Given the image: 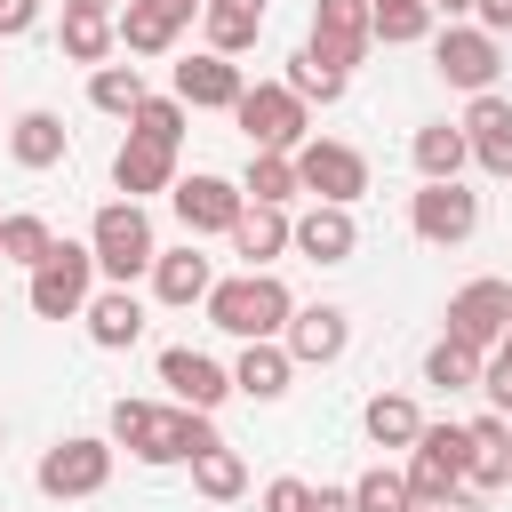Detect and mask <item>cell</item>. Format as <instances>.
Masks as SVG:
<instances>
[{
  "label": "cell",
  "mask_w": 512,
  "mask_h": 512,
  "mask_svg": "<svg viewBox=\"0 0 512 512\" xmlns=\"http://www.w3.org/2000/svg\"><path fill=\"white\" fill-rule=\"evenodd\" d=\"M32 480H40V496H56V504H64V496H96V488L112 480V440H88V432H80V440H56Z\"/></svg>",
  "instance_id": "obj_8"
},
{
  "label": "cell",
  "mask_w": 512,
  "mask_h": 512,
  "mask_svg": "<svg viewBox=\"0 0 512 512\" xmlns=\"http://www.w3.org/2000/svg\"><path fill=\"white\" fill-rule=\"evenodd\" d=\"M88 296H96V248L56 240V256L32 272V312H40V320H80Z\"/></svg>",
  "instance_id": "obj_6"
},
{
  "label": "cell",
  "mask_w": 512,
  "mask_h": 512,
  "mask_svg": "<svg viewBox=\"0 0 512 512\" xmlns=\"http://www.w3.org/2000/svg\"><path fill=\"white\" fill-rule=\"evenodd\" d=\"M296 184H304L312 200H328V208H352V200L368 192V160H360L352 144H336V136H312V144L296 152Z\"/></svg>",
  "instance_id": "obj_7"
},
{
  "label": "cell",
  "mask_w": 512,
  "mask_h": 512,
  "mask_svg": "<svg viewBox=\"0 0 512 512\" xmlns=\"http://www.w3.org/2000/svg\"><path fill=\"white\" fill-rule=\"evenodd\" d=\"M112 184L144 208V192H176V144H152V136H136L128 128V144L112 152Z\"/></svg>",
  "instance_id": "obj_17"
},
{
  "label": "cell",
  "mask_w": 512,
  "mask_h": 512,
  "mask_svg": "<svg viewBox=\"0 0 512 512\" xmlns=\"http://www.w3.org/2000/svg\"><path fill=\"white\" fill-rule=\"evenodd\" d=\"M64 144H72V136H64L56 112H24V120L8 128V160H16V168H56Z\"/></svg>",
  "instance_id": "obj_26"
},
{
  "label": "cell",
  "mask_w": 512,
  "mask_h": 512,
  "mask_svg": "<svg viewBox=\"0 0 512 512\" xmlns=\"http://www.w3.org/2000/svg\"><path fill=\"white\" fill-rule=\"evenodd\" d=\"M112 440L136 464H192V456L224 448L200 408H160V400H112Z\"/></svg>",
  "instance_id": "obj_1"
},
{
  "label": "cell",
  "mask_w": 512,
  "mask_h": 512,
  "mask_svg": "<svg viewBox=\"0 0 512 512\" xmlns=\"http://www.w3.org/2000/svg\"><path fill=\"white\" fill-rule=\"evenodd\" d=\"M288 88H296L304 104H336V96H344V72H328L312 48H296V56H288Z\"/></svg>",
  "instance_id": "obj_37"
},
{
  "label": "cell",
  "mask_w": 512,
  "mask_h": 512,
  "mask_svg": "<svg viewBox=\"0 0 512 512\" xmlns=\"http://www.w3.org/2000/svg\"><path fill=\"white\" fill-rule=\"evenodd\" d=\"M360 424H368V440H376V448H416V440H424V416H416V400H408V392H376Z\"/></svg>",
  "instance_id": "obj_30"
},
{
  "label": "cell",
  "mask_w": 512,
  "mask_h": 512,
  "mask_svg": "<svg viewBox=\"0 0 512 512\" xmlns=\"http://www.w3.org/2000/svg\"><path fill=\"white\" fill-rule=\"evenodd\" d=\"M80 320H88V336H96V344H104V352H128V344H136V336H144V304H136V296H128V288H96V296H88V312H80Z\"/></svg>",
  "instance_id": "obj_23"
},
{
  "label": "cell",
  "mask_w": 512,
  "mask_h": 512,
  "mask_svg": "<svg viewBox=\"0 0 512 512\" xmlns=\"http://www.w3.org/2000/svg\"><path fill=\"white\" fill-rule=\"evenodd\" d=\"M192 488H200L208 504H232V496L248 488V464H240V448H208V456H192Z\"/></svg>",
  "instance_id": "obj_33"
},
{
  "label": "cell",
  "mask_w": 512,
  "mask_h": 512,
  "mask_svg": "<svg viewBox=\"0 0 512 512\" xmlns=\"http://www.w3.org/2000/svg\"><path fill=\"white\" fill-rule=\"evenodd\" d=\"M416 168H424V184H456L464 176V160H472V144H464V128H448V120H432V128H416Z\"/></svg>",
  "instance_id": "obj_27"
},
{
  "label": "cell",
  "mask_w": 512,
  "mask_h": 512,
  "mask_svg": "<svg viewBox=\"0 0 512 512\" xmlns=\"http://www.w3.org/2000/svg\"><path fill=\"white\" fill-rule=\"evenodd\" d=\"M504 320H512V288L504 280H472L448 296V336L472 344V352H496L504 344Z\"/></svg>",
  "instance_id": "obj_13"
},
{
  "label": "cell",
  "mask_w": 512,
  "mask_h": 512,
  "mask_svg": "<svg viewBox=\"0 0 512 512\" xmlns=\"http://www.w3.org/2000/svg\"><path fill=\"white\" fill-rule=\"evenodd\" d=\"M480 392L496 400V416H512V352H504V344L488 352V368H480Z\"/></svg>",
  "instance_id": "obj_40"
},
{
  "label": "cell",
  "mask_w": 512,
  "mask_h": 512,
  "mask_svg": "<svg viewBox=\"0 0 512 512\" xmlns=\"http://www.w3.org/2000/svg\"><path fill=\"white\" fill-rule=\"evenodd\" d=\"M288 248H296L288 208H256L248 200V216L232 224V256H248V272H272V256H288Z\"/></svg>",
  "instance_id": "obj_21"
},
{
  "label": "cell",
  "mask_w": 512,
  "mask_h": 512,
  "mask_svg": "<svg viewBox=\"0 0 512 512\" xmlns=\"http://www.w3.org/2000/svg\"><path fill=\"white\" fill-rule=\"evenodd\" d=\"M280 344H288L296 368H328V360H344V344H352V312H344V304H304Z\"/></svg>",
  "instance_id": "obj_15"
},
{
  "label": "cell",
  "mask_w": 512,
  "mask_h": 512,
  "mask_svg": "<svg viewBox=\"0 0 512 512\" xmlns=\"http://www.w3.org/2000/svg\"><path fill=\"white\" fill-rule=\"evenodd\" d=\"M160 384L176 392V408H200V416H216V408L232 400V368H216V360L192 352V344H168V352H160Z\"/></svg>",
  "instance_id": "obj_14"
},
{
  "label": "cell",
  "mask_w": 512,
  "mask_h": 512,
  "mask_svg": "<svg viewBox=\"0 0 512 512\" xmlns=\"http://www.w3.org/2000/svg\"><path fill=\"white\" fill-rule=\"evenodd\" d=\"M240 192L256 200V208H288L304 184H296V152H248V176H240Z\"/></svg>",
  "instance_id": "obj_29"
},
{
  "label": "cell",
  "mask_w": 512,
  "mask_h": 512,
  "mask_svg": "<svg viewBox=\"0 0 512 512\" xmlns=\"http://www.w3.org/2000/svg\"><path fill=\"white\" fill-rule=\"evenodd\" d=\"M504 352H512V320H504Z\"/></svg>",
  "instance_id": "obj_48"
},
{
  "label": "cell",
  "mask_w": 512,
  "mask_h": 512,
  "mask_svg": "<svg viewBox=\"0 0 512 512\" xmlns=\"http://www.w3.org/2000/svg\"><path fill=\"white\" fill-rule=\"evenodd\" d=\"M312 512H360L352 488H312Z\"/></svg>",
  "instance_id": "obj_44"
},
{
  "label": "cell",
  "mask_w": 512,
  "mask_h": 512,
  "mask_svg": "<svg viewBox=\"0 0 512 512\" xmlns=\"http://www.w3.org/2000/svg\"><path fill=\"white\" fill-rule=\"evenodd\" d=\"M480 352L472 344H456V336H440L432 352H424V384H440V392H480Z\"/></svg>",
  "instance_id": "obj_31"
},
{
  "label": "cell",
  "mask_w": 512,
  "mask_h": 512,
  "mask_svg": "<svg viewBox=\"0 0 512 512\" xmlns=\"http://www.w3.org/2000/svg\"><path fill=\"white\" fill-rule=\"evenodd\" d=\"M88 248H96V272H104L112 288H128L136 272H152V264H160L152 216H144L136 200H104V208H96V224H88Z\"/></svg>",
  "instance_id": "obj_3"
},
{
  "label": "cell",
  "mask_w": 512,
  "mask_h": 512,
  "mask_svg": "<svg viewBox=\"0 0 512 512\" xmlns=\"http://www.w3.org/2000/svg\"><path fill=\"white\" fill-rule=\"evenodd\" d=\"M112 24H120V48H128V56H168V48L184 40L192 16H184L176 0H120Z\"/></svg>",
  "instance_id": "obj_18"
},
{
  "label": "cell",
  "mask_w": 512,
  "mask_h": 512,
  "mask_svg": "<svg viewBox=\"0 0 512 512\" xmlns=\"http://www.w3.org/2000/svg\"><path fill=\"white\" fill-rule=\"evenodd\" d=\"M352 504H360V512H416L408 472H392V464H368V472L352 480Z\"/></svg>",
  "instance_id": "obj_36"
},
{
  "label": "cell",
  "mask_w": 512,
  "mask_h": 512,
  "mask_svg": "<svg viewBox=\"0 0 512 512\" xmlns=\"http://www.w3.org/2000/svg\"><path fill=\"white\" fill-rule=\"evenodd\" d=\"M208 288H216V264L184 240V248H160V264H152V296L160 304H208Z\"/></svg>",
  "instance_id": "obj_22"
},
{
  "label": "cell",
  "mask_w": 512,
  "mask_h": 512,
  "mask_svg": "<svg viewBox=\"0 0 512 512\" xmlns=\"http://www.w3.org/2000/svg\"><path fill=\"white\" fill-rule=\"evenodd\" d=\"M64 8H104V16H112V0H64Z\"/></svg>",
  "instance_id": "obj_46"
},
{
  "label": "cell",
  "mask_w": 512,
  "mask_h": 512,
  "mask_svg": "<svg viewBox=\"0 0 512 512\" xmlns=\"http://www.w3.org/2000/svg\"><path fill=\"white\" fill-rule=\"evenodd\" d=\"M464 8H480V0H432V16H464Z\"/></svg>",
  "instance_id": "obj_45"
},
{
  "label": "cell",
  "mask_w": 512,
  "mask_h": 512,
  "mask_svg": "<svg viewBox=\"0 0 512 512\" xmlns=\"http://www.w3.org/2000/svg\"><path fill=\"white\" fill-rule=\"evenodd\" d=\"M264 512H312V488L304 480H272L264 488Z\"/></svg>",
  "instance_id": "obj_41"
},
{
  "label": "cell",
  "mask_w": 512,
  "mask_h": 512,
  "mask_svg": "<svg viewBox=\"0 0 512 512\" xmlns=\"http://www.w3.org/2000/svg\"><path fill=\"white\" fill-rule=\"evenodd\" d=\"M464 464H472V432L464 424H424V440L408 448V496L416 504H456Z\"/></svg>",
  "instance_id": "obj_5"
},
{
  "label": "cell",
  "mask_w": 512,
  "mask_h": 512,
  "mask_svg": "<svg viewBox=\"0 0 512 512\" xmlns=\"http://www.w3.org/2000/svg\"><path fill=\"white\" fill-rule=\"evenodd\" d=\"M504 480H512V456H504V448H472L464 488H480V496H488V488H504Z\"/></svg>",
  "instance_id": "obj_39"
},
{
  "label": "cell",
  "mask_w": 512,
  "mask_h": 512,
  "mask_svg": "<svg viewBox=\"0 0 512 512\" xmlns=\"http://www.w3.org/2000/svg\"><path fill=\"white\" fill-rule=\"evenodd\" d=\"M176 8H184V16H192V8H208V0H176Z\"/></svg>",
  "instance_id": "obj_47"
},
{
  "label": "cell",
  "mask_w": 512,
  "mask_h": 512,
  "mask_svg": "<svg viewBox=\"0 0 512 512\" xmlns=\"http://www.w3.org/2000/svg\"><path fill=\"white\" fill-rule=\"evenodd\" d=\"M176 224H184V240H200V232H232L240 216H248V192L240 184H224V176H176Z\"/></svg>",
  "instance_id": "obj_12"
},
{
  "label": "cell",
  "mask_w": 512,
  "mask_h": 512,
  "mask_svg": "<svg viewBox=\"0 0 512 512\" xmlns=\"http://www.w3.org/2000/svg\"><path fill=\"white\" fill-rule=\"evenodd\" d=\"M56 40H64V56H72V64H96V72H104V56H112L120 24H112L104 8H64V32H56Z\"/></svg>",
  "instance_id": "obj_28"
},
{
  "label": "cell",
  "mask_w": 512,
  "mask_h": 512,
  "mask_svg": "<svg viewBox=\"0 0 512 512\" xmlns=\"http://www.w3.org/2000/svg\"><path fill=\"white\" fill-rule=\"evenodd\" d=\"M296 248H304L312 264H344V256L360 248V224H352V208H328V200H312V208L296 216Z\"/></svg>",
  "instance_id": "obj_20"
},
{
  "label": "cell",
  "mask_w": 512,
  "mask_h": 512,
  "mask_svg": "<svg viewBox=\"0 0 512 512\" xmlns=\"http://www.w3.org/2000/svg\"><path fill=\"white\" fill-rule=\"evenodd\" d=\"M0 440H8V424H0Z\"/></svg>",
  "instance_id": "obj_49"
},
{
  "label": "cell",
  "mask_w": 512,
  "mask_h": 512,
  "mask_svg": "<svg viewBox=\"0 0 512 512\" xmlns=\"http://www.w3.org/2000/svg\"><path fill=\"white\" fill-rule=\"evenodd\" d=\"M208 320L240 344H280L288 320H296V296L280 272H240V280H216L208 288Z\"/></svg>",
  "instance_id": "obj_2"
},
{
  "label": "cell",
  "mask_w": 512,
  "mask_h": 512,
  "mask_svg": "<svg viewBox=\"0 0 512 512\" xmlns=\"http://www.w3.org/2000/svg\"><path fill=\"white\" fill-rule=\"evenodd\" d=\"M32 24H40V0H0V40H16Z\"/></svg>",
  "instance_id": "obj_42"
},
{
  "label": "cell",
  "mask_w": 512,
  "mask_h": 512,
  "mask_svg": "<svg viewBox=\"0 0 512 512\" xmlns=\"http://www.w3.org/2000/svg\"><path fill=\"white\" fill-rule=\"evenodd\" d=\"M432 64H440V80H448V88H472V96H488V88H496V72H504L496 32H480V24H448V32L432 40Z\"/></svg>",
  "instance_id": "obj_10"
},
{
  "label": "cell",
  "mask_w": 512,
  "mask_h": 512,
  "mask_svg": "<svg viewBox=\"0 0 512 512\" xmlns=\"http://www.w3.org/2000/svg\"><path fill=\"white\" fill-rule=\"evenodd\" d=\"M128 128H136V136H152V144H176V136H184V104H176V96H144Z\"/></svg>",
  "instance_id": "obj_38"
},
{
  "label": "cell",
  "mask_w": 512,
  "mask_h": 512,
  "mask_svg": "<svg viewBox=\"0 0 512 512\" xmlns=\"http://www.w3.org/2000/svg\"><path fill=\"white\" fill-rule=\"evenodd\" d=\"M88 104L112 112V120H136V104H144V72H136V64H104V72H88Z\"/></svg>",
  "instance_id": "obj_32"
},
{
  "label": "cell",
  "mask_w": 512,
  "mask_h": 512,
  "mask_svg": "<svg viewBox=\"0 0 512 512\" xmlns=\"http://www.w3.org/2000/svg\"><path fill=\"white\" fill-rule=\"evenodd\" d=\"M0 256L24 264V272H40V264L56 256V232H48L40 216H0Z\"/></svg>",
  "instance_id": "obj_34"
},
{
  "label": "cell",
  "mask_w": 512,
  "mask_h": 512,
  "mask_svg": "<svg viewBox=\"0 0 512 512\" xmlns=\"http://www.w3.org/2000/svg\"><path fill=\"white\" fill-rule=\"evenodd\" d=\"M288 376H296L288 344H248V352L232 360V392H248V400H280V392H288Z\"/></svg>",
  "instance_id": "obj_24"
},
{
  "label": "cell",
  "mask_w": 512,
  "mask_h": 512,
  "mask_svg": "<svg viewBox=\"0 0 512 512\" xmlns=\"http://www.w3.org/2000/svg\"><path fill=\"white\" fill-rule=\"evenodd\" d=\"M464 128V144H472V160L488 168V176H512V104L488 88V96H472V112L456 120Z\"/></svg>",
  "instance_id": "obj_19"
},
{
  "label": "cell",
  "mask_w": 512,
  "mask_h": 512,
  "mask_svg": "<svg viewBox=\"0 0 512 512\" xmlns=\"http://www.w3.org/2000/svg\"><path fill=\"white\" fill-rule=\"evenodd\" d=\"M240 64L232 56H216V48H200V56H184L176 64V104H192V112H232L240 104Z\"/></svg>",
  "instance_id": "obj_16"
},
{
  "label": "cell",
  "mask_w": 512,
  "mask_h": 512,
  "mask_svg": "<svg viewBox=\"0 0 512 512\" xmlns=\"http://www.w3.org/2000/svg\"><path fill=\"white\" fill-rule=\"evenodd\" d=\"M480 32H512V0H480Z\"/></svg>",
  "instance_id": "obj_43"
},
{
  "label": "cell",
  "mask_w": 512,
  "mask_h": 512,
  "mask_svg": "<svg viewBox=\"0 0 512 512\" xmlns=\"http://www.w3.org/2000/svg\"><path fill=\"white\" fill-rule=\"evenodd\" d=\"M368 24H376V40L408 48V40L432 32V0H368Z\"/></svg>",
  "instance_id": "obj_35"
},
{
  "label": "cell",
  "mask_w": 512,
  "mask_h": 512,
  "mask_svg": "<svg viewBox=\"0 0 512 512\" xmlns=\"http://www.w3.org/2000/svg\"><path fill=\"white\" fill-rule=\"evenodd\" d=\"M200 24H208V48H216V56H240V48H256V32H264V0H208Z\"/></svg>",
  "instance_id": "obj_25"
},
{
  "label": "cell",
  "mask_w": 512,
  "mask_h": 512,
  "mask_svg": "<svg viewBox=\"0 0 512 512\" xmlns=\"http://www.w3.org/2000/svg\"><path fill=\"white\" fill-rule=\"evenodd\" d=\"M232 120L248 128V152H304L312 136V120H304V96L288 88V80H256V88H240V104H232Z\"/></svg>",
  "instance_id": "obj_4"
},
{
  "label": "cell",
  "mask_w": 512,
  "mask_h": 512,
  "mask_svg": "<svg viewBox=\"0 0 512 512\" xmlns=\"http://www.w3.org/2000/svg\"><path fill=\"white\" fill-rule=\"evenodd\" d=\"M368 40H376V24H368V0H312V56L328 64V72H352L360 56H368Z\"/></svg>",
  "instance_id": "obj_9"
},
{
  "label": "cell",
  "mask_w": 512,
  "mask_h": 512,
  "mask_svg": "<svg viewBox=\"0 0 512 512\" xmlns=\"http://www.w3.org/2000/svg\"><path fill=\"white\" fill-rule=\"evenodd\" d=\"M408 224H416V240H432V248H464V240L480 232V192H464V184H424V192L408 200Z\"/></svg>",
  "instance_id": "obj_11"
}]
</instances>
